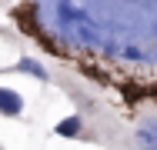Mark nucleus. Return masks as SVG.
Returning <instances> with one entry per match:
<instances>
[{"instance_id": "7ed1b4c3", "label": "nucleus", "mask_w": 157, "mask_h": 150, "mask_svg": "<svg viewBox=\"0 0 157 150\" xmlns=\"http://www.w3.org/2000/svg\"><path fill=\"white\" fill-rule=\"evenodd\" d=\"M0 114H7V117H20V114H24V97H20L17 90L0 87Z\"/></svg>"}, {"instance_id": "39448f33", "label": "nucleus", "mask_w": 157, "mask_h": 150, "mask_svg": "<svg viewBox=\"0 0 157 150\" xmlns=\"http://www.w3.org/2000/svg\"><path fill=\"white\" fill-rule=\"evenodd\" d=\"M17 70L30 73V77H37V80H47V70H44L37 60H30V57H24V60H20V63H17Z\"/></svg>"}, {"instance_id": "f03ea898", "label": "nucleus", "mask_w": 157, "mask_h": 150, "mask_svg": "<svg viewBox=\"0 0 157 150\" xmlns=\"http://www.w3.org/2000/svg\"><path fill=\"white\" fill-rule=\"evenodd\" d=\"M134 140L140 150H157V117H144L134 130Z\"/></svg>"}, {"instance_id": "f257e3e1", "label": "nucleus", "mask_w": 157, "mask_h": 150, "mask_svg": "<svg viewBox=\"0 0 157 150\" xmlns=\"http://www.w3.org/2000/svg\"><path fill=\"white\" fill-rule=\"evenodd\" d=\"M33 13L57 57H100L137 77L157 70V0H33Z\"/></svg>"}, {"instance_id": "20e7f679", "label": "nucleus", "mask_w": 157, "mask_h": 150, "mask_svg": "<svg viewBox=\"0 0 157 150\" xmlns=\"http://www.w3.org/2000/svg\"><path fill=\"white\" fill-rule=\"evenodd\" d=\"M80 127H84L80 117H67V120L57 123V130H54V133H57V137H80Z\"/></svg>"}]
</instances>
